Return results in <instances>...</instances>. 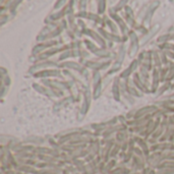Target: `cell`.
I'll return each instance as SVG.
<instances>
[{
    "instance_id": "obj_1",
    "label": "cell",
    "mask_w": 174,
    "mask_h": 174,
    "mask_svg": "<svg viewBox=\"0 0 174 174\" xmlns=\"http://www.w3.org/2000/svg\"><path fill=\"white\" fill-rule=\"evenodd\" d=\"M156 108H153V107H150V108H143L142 110L140 111H138L137 112V115H135V117H141L142 115H144L146 112H151V111H153L155 110Z\"/></svg>"
},
{
    "instance_id": "obj_2",
    "label": "cell",
    "mask_w": 174,
    "mask_h": 174,
    "mask_svg": "<svg viewBox=\"0 0 174 174\" xmlns=\"http://www.w3.org/2000/svg\"><path fill=\"white\" fill-rule=\"evenodd\" d=\"M154 85H153V87H154V89H156V87H157V85H158V73H157V71H154Z\"/></svg>"
}]
</instances>
